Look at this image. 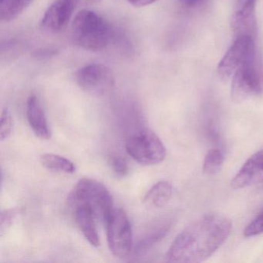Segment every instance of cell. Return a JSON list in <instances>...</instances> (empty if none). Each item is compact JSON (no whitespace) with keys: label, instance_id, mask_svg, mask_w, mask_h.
Returning <instances> with one entry per match:
<instances>
[{"label":"cell","instance_id":"obj_2","mask_svg":"<svg viewBox=\"0 0 263 263\" xmlns=\"http://www.w3.org/2000/svg\"><path fill=\"white\" fill-rule=\"evenodd\" d=\"M72 37L76 45L90 51H100L114 39L110 24L91 10H80L72 23Z\"/></svg>","mask_w":263,"mask_h":263},{"label":"cell","instance_id":"obj_5","mask_svg":"<svg viewBox=\"0 0 263 263\" xmlns=\"http://www.w3.org/2000/svg\"><path fill=\"white\" fill-rule=\"evenodd\" d=\"M126 150L135 161L142 165H155L164 161L166 148L159 137L149 129L139 130L126 143Z\"/></svg>","mask_w":263,"mask_h":263},{"label":"cell","instance_id":"obj_16","mask_svg":"<svg viewBox=\"0 0 263 263\" xmlns=\"http://www.w3.org/2000/svg\"><path fill=\"white\" fill-rule=\"evenodd\" d=\"M41 164L48 170L73 174L76 171L75 164L64 157L54 154H44L41 157Z\"/></svg>","mask_w":263,"mask_h":263},{"label":"cell","instance_id":"obj_8","mask_svg":"<svg viewBox=\"0 0 263 263\" xmlns=\"http://www.w3.org/2000/svg\"><path fill=\"white\" fill-rule=\"evenodd\" d=\"M255 41L249 36L235 37L217 67V73L221 79L232 78L238 67L256 51Z\"/></svg>","mask_w":263,"mask_h":263},{"label":"cell","instance_id":"obj_24","mask_svg":"<svg viewBox=\"0 0 263 263\" xmlns=\"http://www.w3.org/2000/svg\"><path fill=\"white\" fill-rule=\"evenodd\" d=\"M157 0H128L129 4L135 7H144L147 6L152 5L154 3L156 2Z\"/></svg>","mask_w":263,"mask_h":263},{"label":"cell","instance_id":"obj_12","mask_svg":"<svg viewBox=\"0 0 263 263\" xmlns=\"http://www.w3.org/2000/svg\"><path fill=\"white\" fill-rule=\"evenodd\" d=\"M27 118L30 128L36 137L42 140L50 138V127L47 117L36 95H30L27 100Z\"/></svg>","mask_w":263,"mask_h":263},{"label":"cell","instance_id":"obj_25","mask_svg":"<svg viewBox=\"0 0 263 263\" xmlns=\"http://www.w3.org/2000/svg\"><path fill=\"white\" fill-rule=\"evenodd\" d=\"M180 1H181V4L187 6V7H193V6L199 4L202 0H180Z\"/></svg>","mask_w":263,"mask_h":263},{"label":"cell","instance_id":"obj_7","mask_svg":"<svg viewBox=\"0 0 263 263\" xmlns=\"http://www.w3.org/2000/svg\"><path fill=\"white\" fill-rule=\"evenodd\" d=\"M75 78L84 91L95 96L108 93L115 84V74L111 69L101 64L84 66L76 72Z\"/></svg>","mask_w":263,"mask_h":263},{"label":"cell","instance_id":"obj_1","mask_svg":"<svg viewBox=\"0 0 263 263\" xmlns=\"http://www.w3.org/2000/svg\"><path fill=\"white\" fill-rule=\"evenodd\" d=\"M232 229L230 218L210 213L195 220L175 238L166 255L169 262H201L210 258L227 240Z\"/></svg>","mask_w":263,"mask_h":263},{"label":"cell","instance_id":"obj_4","mask_svg":"<svg viewBox=\"0 0 263 263\" xmlns=\"http://www.w3.org/2000/svg\"><path fill=\"white\" fill-rule=\"evenodd\" d=\"M262 93L263 61L255 51L232 76L231 97L239 103Z\"/></svg>","mask_w":263,"mask_h":263},{"label":"cell","instance_id":"obj_10","mask_svg":"<svg viewBox=\"0 0 263 263\" xmlns=\"http://www.w3.org/2000/svg\"><path fill=\"white\" fill-rule=\"evenodd\" d=\"M77 10L73 0H56L47 9L41 20L44 30L58 33L65 28Z\"/></svg>","mask_w":263,"mask_h":263},{"label":"cell","instance_id":"obj_19","mask_svg":"<svg viewBox=\"0 0 263 263\" xmlns=\"http://www.w3.org/2000/svg\"><path fill=\"white\" fill-rule=\"evenodd\" d=\"M13 129V119L7 108L4 109L0 120V139L5 141L11 135Z\"/></svg>","mask_w":263,"mask_h":263},{"label":"cell","instance_id":"obj_15","mask_svg":"<svg viewBox=\"0 0 263 263\" xmlns=\"http://www.w3.org/2000/svg\"><path fill=\"white\" fill-rule=\"evenodd\" d=\"M33 0H0V18L4 22L14 21Z\"/></svg>","mask_w":263,"mask_h":263},{"label":"cell","instance_id":"obj_17","mask_svg":"<svg viewBox=\"0 0 263 263\" xmlns=\"http://www.w3.org/2000/svg\"><path fill=\"white\" fill-rule=\"evenodd\" d=\"M224 155L219 149L212 148L208 152L203 163V172L206 175H215L221 170Z\"/></svg>","mask_w":263,"mask_h":263},{"label":"cell","instance_id":"obj_13","mask_svg":"<svg viewBox=\"0 0 263 263\" xmlns=\"http://www.w3.org/2000/svg\"><path fill=\"white\" fill-rule=\"evenodd\" d=\"M75 221L86 239L91 246L98 247L100 246V237L97 229V219L93 212L85 207L73 208Z\"/></svg>","mask_w":263,"mask_h":263},{"label":"cell","instance_id":"obj_3","mask_svg":"<svg viewBox=\"0 0 263 263\" xmlns=\"http://www.w3.org/2000/svg\"><path fill=\"white\" fill-rule=\"evenodd\" d=\"M71 209L85 207L90 209L98 221L105 222L113 209V198L105 185L92 178L80 180L68 195Z\"/></svg>","mask_w":263,"mask_h":263},{"label":"cell","instance_id":"obj_18","mask_svg":"<svg viewBox=\"0 0 263 263\" xmlns=\"http://www.w3.org/2000/svg\"><path fill=\"white\" fill-rule=\"evenodd\" d=\"M167 228H168V226H162L155 229V230L149 232L144 238L139 240L136 247H135V250L138 252H142L152 247L155 243L158 242L161 238H164V235L168 230Z\"/></svg>","mask_w":263,"mask_h":263},{"label":"cell","instance_id":"obj_22","mask_svg":"<svg viewBox=\"0 0 263 263\" xmlns=\"http://www.w3.org/2000/svg\"><path fill=\"white\" fill-rule=\"evenodd\" d=\"M57 51L55 50H51V49H41V50H36L33 52V56L36 58V59H45V58H49L50 57L54 56L56 55Z\"/></svg>","mask_w":263,"mask_h":263},{"label":"cell","instance_id":"obj_23","mask_svg":"<svg viewBox=\"0 0 263 263\" xmlns=\"http://www.w3.org/2000/svg\"><path fill=\"white\" fill-rule=\"evenodd\" d=\"M75 5H76L77 10L78 9L83 8L87 9V7L90 6L95 5V4L99 3L101 0H73Z\"/></svg>","mask_w":263,"mask_h":263},{"label":"cell","instance_id":"obj_20","mask_svg":"<svg viewBox=\"0 0 263 263\" xmlns=\"http://www.w3.org/2000/svg\"><path fill=\"white\" fill-rule=\"evenodd\" d=\"M109 165L112 172L118 177H124L128 173V165L124 157L113 155L109 158Z\"/></svg>","mask_w":263,"mask_h":263},{"label":"cell","instance_id":"obj_14","mask_svg":"<svg viewBox=\"0 0 263 263\" xmlns=\"http://www.w3.org/2000/svg\"><path fill=\"white\" fill-rule=\"evenodd\" d=\"M172 184L167 181H158L154 184L144 198V204L148 209H160L170 201L172 196Z\"/></svg>","mask_w":263,"mask_h":263},{"label":"cell","instance_id":"obj_9","mask_svg":"<svg viewBox=\"0 0 263 263\" xmlns=\"http://www.w3.org/2000/svg\"><path fill=\"white\" fill-rule=\"evenodd\" d=\"M255 4L256 0H236L231 21L235 37L249 36L255 40L257 30Z\"/></svg>","mask_w":263,"mask_h":263},{"label":"cell","instance_id":"obj_21","mask_svg":"<svg viewBox=\"0 0 263 263\" xmlns=\"http://www.w3.org/2000/svg\"><path fill=\"white\" fill-rule=\"evenodd\" d=\"M20 213H21V209H7L1 213L0 230L2 233H4V232H5L12 226Z\"/></svg>","mask_w":263,"mask_h":263},{"label":"cell","instance_id":"obj_6","mask_svg":"<svg viewBox=\"0 0 263 263\" xmlns=\"http://www.w3.org/2000/svg\"><path fill=\"white\" fill-rule=\"evenodd\" d=\"M109 249L117 258H126L134 247L133 232L127 213L121 209H114L106 221Z\"/></svg>","mask_w":263,"mask_h":263},{"label":"cell","instance_id":"obj_11","mask_svg":"<svg viewBox=\"0 0 263 263\" xmlns=\"http://www.w3.org/2000/svg\"><path fill=\"white\" fill-rule=\"evenodd\" d=\"M263 184V150L254 154L244 163L231 182L234 189Z\"/></svg>","mask_w":263,"mask_h":263}]
</instances>
